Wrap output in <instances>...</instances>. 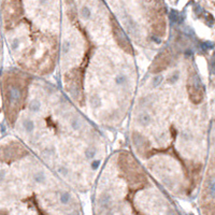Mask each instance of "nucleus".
<instances>
[{
    "label": "nucleus",
    "instance_id": "f257e3e1",
    "mask_svg": "<svg viewBox=\"0 0 215 215\" xmlns=\"http://www.w3.org/2000/svg\"><path fill=\"white\" fill-rule=\"evenodd\" d=\"M8 98L11 103L17 102L19 100V98H21V90H19V88L15 87V86L10 87V89L8 92Z\"/></svg>",
    "mask_w": 215,
    "mask_h": 215
},
{
    "label": "nucleus",
    "instance_id": "f03ea898",
    "mask_svg": "<svg viewBox=\"0 0 215 215\" xmlns=\"http://www.w3.org/2000/svg\"><path fill=\"white\" fill-rule=\"evenodd\" d=\"M152 121V117L151 115L148 114V113H142V114L139 115V117H138V122H139V124L141 126H148V124L151 123Z\"/></svg>",
    "mask_w": 215,
    "mask_h": 215
},
{
    "label": "nucleus",
    "instance_id": "7ed1b4c3",
    "mask_svg": "<svg viewBox=\"0 0 215 215\" xmlns=\"http://www.w3.org/2000/svg\"><path fill=\"white\" fill-rule=\"evenodd\" d=\"M111 195L110 194H103V196L99 199V204L103 209H108L109 205L111 204Z\"/></svg>",
    "mask_w": 215,
    "mask_h": 215
},
{
    "label": "nucleus",
    "instance_id": "20e7f679",
    "mask_svg": "<svg viewBox=\"0 0 215 215\" xmlns=\"http://www.w3.org/2000/svg\"><path fill=\"white\" fill-rule=\"evenodd\" d=\"M70 199H71V197H70V194L68 193V191H62V193H60V196H59L60 203H62V204H65V205L68 204Z\"/></svg>",
    "mask_w": 215,
    "mask_h": 215
},
{
    "label": "nucleus",
    "instance_id": "39448f33",
    "mask_svg": "<svg viewBox=\"0 0 215 215\" xmlns=\"http://www.w3.org/2000/svg\"><path fill=\"white\" fill-rule=\"evenodd\" d=\"M23 125H24V128L26 129L27 132H31L35 129V124L32 123V121H29V119H26L23 123Z\"/></svg>",
    "mask_w": 215,
    "mask_h": 215
},
{
    "label": "nucleus",
    "instance_id": "423d86ee",
    "mask_svg": "<svg viewBox=\"0 0 215 215\" xmlns=\"http://www.w3.org/2000/svg\"><path fill=\"white\" fill-rule=\"evenodd\" d=\"M29 108H30L31 112L37 113V112H39L40 109H41V103H40V101L35 100V101H32V102L30 103V107H29Z\"/></svg>",
    "mask_w": 215,
    "mask_h": 215
},
{
    "label": "nucleus",
    "instance_id": "0eeeda50",
    "mask_svg": "<svg viewBox=\"0 0 215 215\" xmlns=\"http://www.w3.org/2000/svg\"><path fill=\"white\" fill-rule=\"evenodd\" d=\"M33 180L36 181L37 183H43L45 181V175L44 173H43L42 171H39L37 172V173H35V175H33Z\"/></svg>",
    "mask_w": 215,
    "mask_h": 215
},
{
    "label": "nucleus",
    "instance_id": "6e6552de",
    "mask_svg": "<svg viewBox=\"0 0 215 215\" xmlns=\"http://www.w3.org/2000/svg\"><path fill=\"white\" fill-rule=\"evenodd\" d=\"M126 82H127V76L124 75V74H118L115 78V83L117 85H124Z\"/></svg>",
    "mask_w": 215,
    "mask_h": 215
},
{
    "label": "nucleus",
    "instance_id": "1a4fd4ad",
    "mask_svg": "<svg viewBox=\"0 0 215 215\" xmlns=\"http://www.w3.org/2000/svg\"><path fill=\"white\" fill-rule=\"evenodd\" d=\"M95 155H96V151L94 150L92 148H86L85 151V156L87 159H92V158L95 157Z\"/></svg>",
    "mask_w": 215,
    "mask_h": 215
},
{
    "label": "nucleus",
    "instance_id": "9d476101",
    "mask_svg": "<svg viewBox=\"0 0 215 215\" xmlns=\"http://www.w3.org/2000/svg\"><path fill=\"white\" fill-rule=\"evenodd\" d=\"M81 14H82V17H84V19H88L90 16H92V12H90V10L87 8V6H84V8L81 10Z\"/></svg>",
    "mask_w": 215,
    "mask_h": 215
},
{
    "label": "nucleus",
    "instance_id": "9b49d317",
    "mask_svg": "<svg viewBox=\"0 0 215 215\" xmlns=\"http://www.w3.org/2000/svg\"><path fill=\"white\" fill-rule=\"evenodd\" d=\"M178 78H180V73H178V71L173 72V73H172L171 75H170V79H169V82L173 84V83H175L176 81L178 80Z\"/></svg>",
    "mask_w": 215,
    "mask_h": 215
},
{
    "label": "nucleus",
    "instance_id": "f8f14e48",
    "mask_svg": "<svg viewBox=\"0 0 215 215\" xmlns=\"http://www.w3.org/2000/svg\"><path fill=\"white\" fill-rule=\"evenodd\" d=\"M70 47H71V44H70V42L65 41L64 43H62V53H64V54H67L68 52H69Z\"/></svg>",
    "mask_w": 215,
    "mask_h": 215
},
{
    "label": "nucleus",
    "instance_id": "ddd939ff",
    "mask_svg": "<svg viewBox=\"0 0 215 215\" xmlns=\"http://www.w3.org/2000/svg\"><path fill=\"white\" fill-rule=\"evenodd\" d=\"M161 81H162V76H160V75L155 76V78L153 79V85L154 86H158L160 83H161Z\"/></svg>",
    "mask_w": 215,
    "mask_h": 215
},
{
    "label": "nucleus",
    "instance_id": "4468645a",
    "mask_svg": "<svg viewBox=\"0 0 215 215\" xmlns=\"http://www.w3.org/2000/svg\"><path fill=\"white\" fill-rule=\"evenodd\" d=\"M19 45V40L17 38H15L12 41V43H11V47H12V49H16Z\"/></svg>",
    "mask_w": 215,
    "mask_h": 215
},
{
    "label": "nucleus",
    "instance_id": "2eb2a0df",
    "mask_svg": "<svg viewBox=\"0 0 215 215\" xmlns=\"http://www.w3.org/2000/svg\"><path fill=\"white\" fill-rule=\"evenodd\" d=\"M71 126L73 127V129H79L80 128V122L76 121V119H73V121L71 122Z\"/></svg>",
    "mask_w": 215,
    "mask_h": 215
},
{
    "label": "nucleus",
    "instance_id": "dca6fc26",
    "mask_svg": "<svg viewBox=\"0 0 215 215\" xmlns=\"http://www.w3.org/2000/svg\"><path fill=\"white\" fill-rule=\"evenodd\" d=\"M59 173H62V175H67L68 173V169L65 168V167H60L59 168Z\"/></svg>",
    "mask_w": 215,
    "mask_h": 215
},
{
    "label": "nucleus",
    "instance_id": "f3484780",
    "mask_svg": "<svg viewBox=\"0 0 215 215\" xmlns=\"http://www.w3.org/2000/svg\"><path fill=\"white\" fill-rule=\"evenodd\" d=\"M4 176H6V172H4L3 170H0V181L3 180Z\"/></svg>",
    "mask_w": 215,
    "mask_h": 215
},
{
    "label": "nucleus",
    "instance_id": "a211bd4d",
    "mask_svg": "<svg viewBox=\"0 0 215 215\" xmlns=\"http://www.w3.org/2000/svg\"><path fill=\"white\" fill-rule=\"evenodd\" d=\"M99 167V161H95V162H92V168H95V169H97Z\"/></svg>",
    "mask_w": 215,
    "mask_h": 215
}]
</instances>
